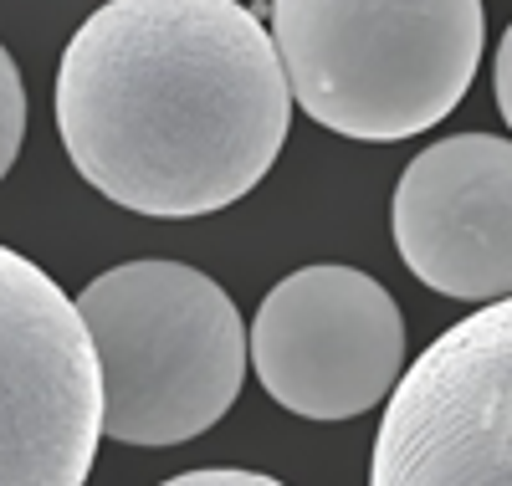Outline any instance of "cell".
<instances>
[{
    "label": "cell",
    "mask_w": 512,
    "mask_h": 486,
    "mask_svg": "<svg viewBox=\"0 0 512 486\" xmlns=\"http://www.w3.org/2000/svg\"><path fill=\"white\" fill-rule=\"evenodd\" d=\"M52 113L103 200L190 220L267 180L292 87L272 26L241 0H108L67 41Z\"/></svg>",
    "instance_id": "6da1fadb"
},
{
    "label": "cell",
    "mask_w": 512,
    "mask_h": 486,
    "mask_svg": "<svg viewBox=\"0 0 512 486\" xmlns=\"http://www.w3.org/2000/svg\"><path fill=\"white\" fill-rule=\"evenodd\" d=\"M292 103L344 139L395 144L436 128L472 87L482 0H272Z\"/></svg>",
    "instance_id": "7a4b0ae2"
},
{
    "label": "cell",
    "mask_w": 512,
    "mask_h": 486,
    "mask_svg": "<svg viewBox=\"0 0 512 486\" xmlns=\"http://www.w3.org/2000/svg\"><path fill=\"white\" fill-rule=\"evenodd\" d=\"M103 364V435L118 446H185L246 384L251 338L236 302L185 261H123L77 297Z\"/></svg>",
    "instance_id": "3957f363"
},
{
    "label": "cell",
    "mask_w": 512,
    "mask_h": 486,
    "mask_svg": "<svg viewBox=\"0 0 512 486\" xmlns=\"http://www.w3.org/2000/svg\"><path fill=\"white\" fill-rule=\"evenodd\" d=\"M103 440V364L77 302L0 246V486H82Z\"/></svg>",
    "instance_id": "277c9868"
},
{
    "label": "cell",
    "mask_w": 512,
    "mask_h": 486,
    "mask_svg": "<svg viewBox=\"0 0 512 486\" xmlns=\"http://www.w3.org/2000/svg\"><path fill=\"white\" fill-rule=\"evenodd\" d=\"M369 486H512V297L451 323L400 374Z\"/></svg>",
    "instance_id": "5b68a950"
},
{
    "label": "cell",
    "mask_w": 512,
    "mask_h": 486,
    "mask_svg": "<svg viewBox=\"0 0 512 486\" xmlns=\"http://www.w3.org/2000/svg\"><path fill=\"white\" fill-rule=\"evenodd\" d=\"M251 369L287 415L354 420L390 400L410 369L405 318L369 272L303 267L256 307Z\"/></svg>",
    "instance_id": "8992f818"
},
{
    "label": "cell",
    "mask_w": 512,
    "mask_h": 486,
    "mask_svg": "<svg viewBox=\"0 0 512 486\" xmlns=\"http://www.w3.org/2000/svg\"><path fill=\"white\" fill-rule=\"evenodd\" d=\"M415 282L456 302L512 297V139L451 134L420 149L390 205Z\"/></svg>",
    "instance_id": "52a82bcc"
},
{
    "label": "cell",
    "mask_w": 512,
    "mask_h": 486,
    "mask_svg": "<svg viewBox=\"0 0 512 486\" xmlns=\"http://www.w3.org/2000/svg\"><path fill=\"white\" fill-rule=\"evenodd\" d=\"M26 139V82L16 72V57L0 47V180L11 174Z\"/></svg>",
    "instance_id": "ba28073f"
},
{
    "label": "cell",
    "mask_w": 512,
    "mask_h": 486,
    "mask_svg": "<svg viewBox=\"0 0 512 486\" xmlns=\"http://www.w3.org/2000/svg\"><path fill=\"white\" fill-rule=\"evenodd\" d=\"M159 486H287L277 476L262 471H231V466H205V471H185V476H169Z\"/></svg>",
    "instance_id": "9c48e42d"
},
{
    "label": "cell",
    "mask_w": 512,
    "mask_h": 486,
    "mask_svg": "<svg viewBox=\"0 0 512 486\" xmlns=\"http://www.w3.org/2000/svg\"><path fill=\"white\" fill-rule=\"evenodd\" d=\"M492 87H497V108H502V118H507V128H512V21H507V31H502V41H497Z\"/></svg>",
    "instance_id": "30bf717a"
}]
</instances>
